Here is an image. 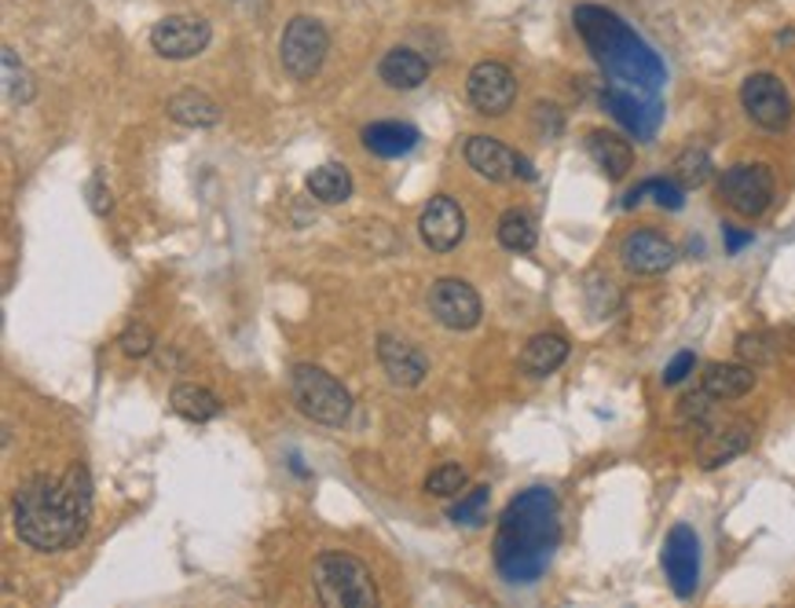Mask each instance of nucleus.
<instances>
[{
	"instance_id": "obj_28",
	"label": "nucleus",
	"mask_w": 795,
	"mask_h": 608,
	"mask_svg": "<svg viewBox=\"0 0 795 608\" xmlns=\"http://www.w3.org/2000/svg\"><path fill=\"white\" fill-rule=\"evenodd\" d=\"M0 59H4V99L11 107H27L37 96L33 73L27 70V62L19 59V52L11 45L0 48Z\"/></svg>"
},
{
	"instance_id": "obj_21",
	"label": "nucleus",
	"mask_w": 795,
	"mask_h": 608,
	"mask_svg": "<svg viewBox=\"0 0 795 608\" xmlns=\"http://www.w3.org/2000/svg\"><path fill=\"white\" fill-rule=\"evenodd\" d=\"M422 133L408 121H374L363 129V147L377 158H400L419 147Z\"/></svg>"
},
{
	"instance_id": "obj_26",
	"label": "nucleus",
	"mask_w": 795,
	"mask_h": 608,
	"mask_svg": "<svg viewBox=\"0 0 795 608\" xmlns=\"http://www.w3.org/2000/svg\"><path fill=\"white\" fill-rule=\"evenodd\" d=\"M308 195L323 206H341V202L352 198V176L337 161H323L320 169L308 173Z\"/></svg>"
},
{
	"instance_id": "obj_9",
	"label": "nucleus",
	"mask_w": 795,
	"mask_h": 608,
	"mask_svg": "<svg viewBox=\"0 0 795 608\" xmlns=\"http://www.w3.org/2000/svg\"><path fill=\"white\" fill-rule=\"evenodd\" d=\"M465 161L477 176H484L491 184H510V180H536L532 161L517 155L507 144H499L495 136H470L465 139Z\"/></svg>"
},
{
	"instance_id": "obj_29",
	"label": "nucleus",
	"mask_w": 795,
	"mask_h": 608,
	"mask_svg": "<svg viewBox=\"0 0 795 608\" xmlns=\"http://www.w3.org/2000/svg\"><path fill=\"white\" fill-rule=\"evenodd\" d=\"M711 158H708V150H700V147H686L681 155L675 158V166H671V176L675 180L686 187H704L711 180Z\"/></svg>"
},
{
	"instance_id": "obj_16",
	"label": "nucleus",
	"mask_w": 795,
	"mask_h": 608,
	"mask_svg": "<svg viewBox=\"0 0 795 608\" xmlns=\"http://www.w3.org/2000/svg\"><path fill=\"white\" fill-rule=\"evenodd\" d=\"M419 235L433 253H448L465 238V213L451 195H433L419 217Z\"/></svg>"
},
{
	"instance_id": "obj_25",
	"label": "nucleus",
	"mask_w": 795,
	"mask_h": 608,
	"mask_svg": "<svg viewBox=\"0 0 795 608\" xmlns=\"http://www.w3.org/2000/svg\"><path fill=\"white\" fill-rule=\"evenodd\" d=\"M169 403H173V411L187 418V422H213L224 408H220V400L213 396V392L206 385H195V382H184V385H176L169 392Z\"/></svg>"
},
{
	"instance_id": "obj_36",
	"label": "nucleus",
	"mask_w": 795,
	"mask_h": 608,
	"mask_svg": "<svg viewBox=\"0 0 795 608\" xmlns=\"http://www.w3.org/2000/svg\"><path fill=\"white\" fill-rule=\"evenodd\" d=\"M693 366H697V356H693V352H678V356L664 366V385L686 382V374H693Z\"/></svg>"
},
{
	"instance_id": "obj_24",
	"label": "nucleus",
	"mask_w": 795,
	"mask_h": 608,
	"mask_svg": "<svg viewBox=\"0 0 795 608\" xmlns=\"http://www.w3.org/2000/svg\"><path fill=\"white\" fill-rule=\"evenodd\" d=\"M169 118L176 125H187V129H209V125L220 121V107L213 104L206 92H195V88H184V92L169 96Z\"/></svg>"
},
{
	"instance_id": "obj_23",
	"label": "nucleus",
	"mask_w": 795,
	"mask_h": 608,
	"mask_svg": "<svg viewBox=\"0 0 795 608\" xmlns=\"http://www.w3.org/2000/svg\"><path fill=\"white\" fill-rule=\"evenodd\" d=\"M568 360V337L561 334H536L521 352V371L528 377H550Z\"/></svg>"
},
{
	"instance_id": "obj_20",
	"label": "nucleus",
	"mask_w": 795,
	"mask_h": 608,
	"mask_svg": "<svg viewBox=\"0 0 795 608\" xmlns=\"http://www.w3.org/2000/svg\"><path fill=\"white\" fill-rule=\"evenodd\" d=\"M700 389L715 400H740L755 389V366L748 363H708L700 374Z\"/></svg>"
},
{
	"instance_id": "obj_3",
	"label": "nucleus",
	"mask_w": 795,
	"mask_h": 608,
	"mask_svg": "<svg viewBox=\"0 0 795 608\" xmlns=\"http://www.w3.org/2000/svg\"><path fill=\"white\" fill-rule=\"evenodd\" d=\"M572 19L583 45L590 48V56H595V62L612 81L641 88V92H656L664 85L667 78L664 59L616 11L598 4H579Z\"/></svg>"
},
{
	"instance_id": "obj_38",
	"label": "nucleus",
	"mask_w": 795,
	"mask_h": 608,
	"mask_svg": "<svg viewBox=\"0 0 795 608\" xmlns=\"http://www.w3.org/2000/svg\"><path fill=\"white\" fill-rule=\"evenodd\" d=\"M88 202H92L96 213H107V209H110V192H107L104 184H99V176H96L92 184H88Z\"/></svg>"
},
{
	"instance_id": "obj_11",
	"label": "nucleus",
	"mask_w": 795,
	"mask_h": 608,
	"mask_svg": "<svg viewBox=\"0 0 795 608\" xmlns=\"http://www.w3.org/2000/svg\"><path fill=\"white\" fill-rule=\"evenodd\" d=\"M429 312H433V320L440 326H448V331H473V326L481 323L484 308L470 283H462V278H436V283L429 286Z\"/></svg>"
},
{
	"instance_id": "obj_34",
	"label": "nucleus",
	"mask_w": 795,
	"mask_h": 608,
	"mask_svg": "<svg viewBox=\"0 0 795 608\" xmlns=\"http://www.w3.org/2000/svg\"><path fill=\"white\" fill-rule=\"evenodd\" d=\"M462 488H465V470H462V465H454V462L436 465V470L425 477V491H429V496H436V499L459 496Z\"/></svg>"
},
{
	"instance_id": "obj_39",
	"label": "nucleus",
	"mask_w": 795,
	"mask_h": 608,
	"mask_svg": "<svg viewBox=\"0 0 795 608\" xmlns=\"http://www.w3.org/2000/svg\"><path fill=\"white\" fill-rule=\"evenodd\" d=\"M752 243V235H744V232H729V227H726V249L729 253H737L740 246H748Z\"/></svg>"
},
{
	"instance_id": "obj_30",
	"label": "nucleus",
	"mask_w": 795,
	"mask_h": 608,
	"mask_svg": "<svg viewBox=\"0 0 795 608\" xmlns=\"http://www.w3.org/2000/svg\"><path fill=\"white\" fill-rule=\"evenodd\" d=\"M646 195H652L660 209H681V206H686V187H681L678 180H646V184H638L635 192L624 198V206L635 209Z\"/></svg>"
},
{
	"instance_id": "obj_12",
	"label": "nucleus",
	"mask_w": 795,
	"mask_h": 608,
	"mask_svg": "<svg viewBox=\"0 0 795 608\" xmlns=\"http://www.w3.org/2000/svg\"><path fill=\"white\" fill-rule=\"evenodd\" d=\"M209 22L198 19V16H166L155 22V30H150V48L161 56V59H195L206 52L209 45Z\"/></svg>"
},
{
	"instance_id": "obj_8",
	"label": "nucleus",
	"mask_w": 795,
	"mask_h": 608,
	"mask_svg": "<svg viewBox=\"0 0 795 608\" xmlns=\"http://www.w3.org/2000/svg\"><path fill=\"white\" fill-rule=\"evenodd\" d=\"M740 107L766 133H781L792 125V96L777 73H748L740 85Z\"/></svg>"
},
{
	"instance_id": "obj_4",
	"label": "nucleus",
	"mask_w": 795,
	"mask_h": 608,
	"mask_svg": "<svg viewBox=\"0 0 795 608\" xmlns=\"http://www.w3.org/2000/svg\"><path fill=\"white\" fill-rule=\"evenodd\" d=\"M315 590L320 601L331 608H374L377 590L371 579V568L349 553H320L312 565Z\"/></svg>"
},
{
	"instance_id": "obj_17",
	"label": "nucleus",
	"mask_w": 795,
	"mask_h": 608,
	"mask_svg": "<svg viewBox=\"0 0 795 608\" xmlns=\"http://www.w3.org/2000/svg\"><path fill=\"white\" fill-rule=\"evenodd\" d=\"M377 360H382L389 382L400 389H414L422 385V377L429 374V363L411 341L393 337V334H377Z\"/></svg>"
},
{
	"instance_id": "obj_5",
	"label": "nucleus",
	"mask_w": 795,
	"mask_h": 608,
	"mask_svg": "<svg viewBox=\"0 0 795 608\" xmlns=\"http://www.w3.org/2000/svg\"><path fill=\"white\" fill-rule=\"evenodd\" d=\"M289 396H294L301 414L320 425H345L352 414L349 389L334 374H326L323 366L312 363H297L289 371Z\"/></svg>"
},
{
	"instance_id": "obj_1",
	"label": "nucleus",
	"mask_w": 795,
	"mask_h": 608,
	"mask_svg": "<svg viewBox=\"0 0 795 608\" xmlns=\"http://www.w3.org/2000/svg\"><path fill=\"white\" fill-rule=\"evenodd\" d=\"M92 517V480L85 465H70L59 480L33 477L16 491V536L41 553L73 547Z\"/></svg>"
},
{
	"instance_id": "obj_13",
	"label": "nucleus",
	"mask_w": 795,
	"mask_h": 608,
	"mask_svg": "<svg viewBox=\"0 0 795 608\" xmlns=\"http://www.w3.org/2000/svg\"><path fill=\"white\" fill-rule=\"evenodd\" d=\"M664 572L671 590L678 594L681 601L693 598L697 590V579H700V542H697V531L689 524H675L667 531V542H664Z\"/></svg>"
},
{
	"instance_id": "obj_2",
	"label": "nucleus",
	"mask_w": 795,
	"mask_h": 608,
	"mask_svg": "<svg viewBox=\"0 0 795 608\" xmlns=\"http://www.w3.org/2000/svg\"><path fill=\"white\" fill-rule=\"evenodd\" d=\"M558 499L550 488H528L517 496L499 521L495 565L507 582H536L547 572L553 550H558Z\"/></svg>"
},
{
	"instance_id": "obj_31",
	"label": "nucleus",
	"mask_w": 795,
	"mask_h": 608,
	"mask_svg": "<svg viewBox=\"0 0 795 608\" xmlns=\"http://www.w3.org/2000/svg\"><path fill=\"white\" fill-rule=\"evenodd\" d=\"M777 334H769V331H752V334H740L737 337V356L740 363H748V366H766V363H774L781 356V345H777Z\"/></svg>"
},
{
	"instance_id": "obj_10",
	"label": "nucleus",
	"mask_w": 795,
	"mask_h": 608,
	"mask_svg": "<svg viewBox=\"0 0 795 608\" xmlns=\"http://www.w3.org/2000/svg\"><path fill=\"white\" fill-rule=\"evenodd\" d=\"M465 92H470V104L477 114H484V118H502L517 99V78L507 62L484 59V62H477L470 70V78H465Z\"/></svg>"
},
{
	"instance_id": "obj_22",
	"label": "nucleus",
	"mask_w": 795,
	"mask_h": 608,
	"mask_svg": "<svg viewBox=\"0 0 795 608\" xmlns=\"http://www.w3.org/2000/svg\"><path fill=\"white\" fill-rule=\"evenodd\" d=\"M377 78L389 88H400V92H411L429 78V62L414 52V48H393L377 62Z\"/></svg>"
},
{
	"instance_id": "obj_15",
	"label": "nucleus",
	"mask_w": 795,
	"mask_h": 608,
	"mask_svg": "<svg viewBox=\"0 0 795 608\" xmlns=\"http://www.w3.org/2000/svg\"><path fill=\"white\" fill-rule=\"evenodd\" d=\"M620 261L630 275H664L678 261V246L652 227H638V232L624 235Z\"/></svg>"
},
{
	"instance_id": "obj_32",
	"label": "nucleus",
	"mask_w": 795,
	"mask_h": 608,
	"mask_svg": "<svg viewBox=\"0 0 795 608\" xmlns=\"http://www.w3.org/2000/svg\"><path fill=\"white\" fill-rule=\"evenodd\" d=\"M488 502H491V491H488V488H473V491H465V496L451 506L448 517H451L454 524H470V528H477V524H484V521H488Z\"/></svg>"
},
{
	"instance_id": "obj_19",
	"label": "nucleus",
	"mask_w": 795,
	"mask_h": 608,
	"mask_svg": "<svg viewBox=\"0 0 795 608\" xmlns=\"http://www.w3.org/2000/svg\"><path fill=\"white\" fill-rule=\"evenodd\" d=\"M587 155L605 176H609V180H624V176L635 169V147L609 129L587 133Z\"/></svg>"
},
{
	"instance_id": "obj_37",
	"label": "nucleus",
	"mask_w": 795,
	"mask_h": 608,
	"mask_svg": "<svg viewBox=\"0 0 795 608\" xmlns=\"http://www.w3.org/2000/svg\"><path fill=\"white\" fill-rule=\"evenodd\" d=\"M536 125H539V133H542V139H553L561 133V110L553 107V104H539L536 107Z\"/></svg>"
},
{
	"instance_id": "obj_7",
	"label": "nucleus",
	"mask_w": 795,
	"mask_h": 608,
	"mask_svg": "<svg viewBox=\"0 0 795 608\" xmlns=\"http://www.w3.org/2000/svg\"><path fill=\"white\" fill-rule=\"evenodd\" d=\"M326 48H331V37H326L320 19H308V16L289 19L286 30H283V41H279L283 70L294 81H308L312 73H320L323 59H326Z\"/></svg>"
},
{
	"instance_id": "obj_35",
	"label": "nucleus",
	"mask_w": 795,
	"mask_h": 608,
	"mask_svg": "<svg viewBox=\"0 0 795 608\" xmlns=\"http://www.w3.org/2000/svg\"><path fill=\"white\" fill-rule=\"evenodd\" d=\"M118 345L129 360H144V356H150V349H155V331H150L147 323H129L121 331Z\"/></svg>"
},
{
	"instance_id": "obj_18",
	"label": "nucleus",
	"mask_w": 795,
	"mask_h": 608,
	"mask_svg": "<svg viewBox=\"0 0 795 608\" xmlns=\"http://www.w3.org/2000/svg\"><path fill=\"white\" fill-rule=\"evenodd\" d=\"M601 104L609 107V114L627 133H635L641 139H649L656 133V125H660V107L646 104V99L635 92H624V88H609V92L601 96Z\"/></svg>"
},
{
	"instance_id": "obj_14",
	"label": "nucleus",
	"mask_w": 795,
	"mask_h": 608,
	"mask_svg": "<svg viewBox=\"0 0 795 608\" xmlns=\"http://www.w3.org/2000/svg\"><path fill=\"white\" fill-rule=\"evenodd\" d=\"M755 425L748 418H729V422H718L704 429V437L697 440V465L700 470H718V465L740 459L744 451L752 448Z\"/></svg>"
},
{
	"instance_id": "obj_33",
	"label": "nucleus",
	"mask_w": 795,
	"mask_h": 608,
	"mask_svg": "<svg viewBox=\"0 0 795 608\" xmlns=\"http://www.w3.org/2000/svg\"><path fill=\"white\" fill-rule=\"evenodd\" d=\"M711 408H715V396H708L704 389L689 392V396H681V403H678V422L704 433V429L711 425Z\"/></svg>"
},
{
	"instance_id": "obj_6",
	"label": "nucleus",
	"mask_w": 795,
	"mask_h": 608,
	"mask_svg": "<svg viewBox=\"0 0 795 608\" xmlns=\"http://www.w3.org/2000/svg\"><path fill=\"white\" fill-rule=\"evenodd\" d=\"M777 184L774 173L763 161H740V166H729L723 176H718V198L726 202L737 217H763V213L774 206Z\"/></svg>"
},
{
	"instance_id": "obj_27",
	"label": "nucleus",
	"mask_w": 795,
	"mask_h": 608,
	"mask_svg": "<svg viewBox=\"0 0 795 608\" xmlns=\"http://www.w3.org/2000/svg\"><path fill=\"white\" fill-rule=\"evenodd\" d=\"M495 235H499V246L510 249V253H528V249H536V243H539V227H536V217L528 209H507L502 213Z\"/></svg>"
}]
</instances>
